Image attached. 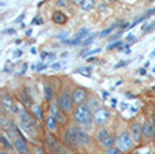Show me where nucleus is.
I'll return each mask as SVG.
<instances>
[{"mask_svg":"<svg viewBox=\"0 0 155 154\" xmlns=\"http://www.w3.org/2000/svg\"><path fill=\"white\" fill-rule=\"evenodd\" d=\"M74 120L76 124L79 125H84V127H90L91 123L94 121V116L91 113V109L87 104H82L76 108L74 113Z\"/></svg>","mask_w":155,"mask_h":154,"instance_id":"1","label":"nucleus"},{"mask_svg":"<svg viewBox=\"0 0 155 154\" xmlns=\"http://www.w3.org/2000/svg\"><path fill=\"white\" fill-rule=\"evenodd\" d=\"M18 115H19V124H20L22 129L25 132H27L31 138L37 135V131H36V127H34V120H33L30 113L22 108V109L18 111Z\"/></svg>","mask_w":155,"mask_h":154,"instance_id":"2","label":"nucleus"},{"mask_svg":"<svg viewBox=\"0 0 155 154\" xmlns=\"http://www.w3.org/2000/svg\"><path fill=\"white\" fill-rule=\"evenodd\" d=\"M72 105H74V100H72V94L68 89H64L59 97V106L63 112H69L72 109Z\"/></svg>","mask_w":155,"mask_h":154,"instance_id":"3","label":"nucleus"},{"mask_svg":"<svg viewBox=\"0 0 155 154\" xmlns=\"http://www.w3.org/2000/svg\"><path fill=\"white\" fill-rule=\"evenodd\" d=\"M93 116H94V123L97 125H105V124L109 123L110 112L108 111L106 108H98L97 111H94Z\"/></svg>","mask_w":155,"mask_h":154,"instance_id":"4","label":"nucleus"},{"mask_svg":"<svg viewBox=\"0 0 155 154\" xmlns=\"http://www.w3.org/2000/svg\"><path fill=\"white\" fill-rule=\"evenodd\" d=\"M117 143H118V147L121 150H129L133 146V139L131 136L129 132H121L117 138Z\"/></svg>","mask_w":155,"mask_h":154,"instance_id":"5","label":"nucleus"},{"mask_svg":"<svg viewBox=\"0 0 155 154\" xmlns=\"http://www.w3.org/2000/svg\"><path fill=\"white\" fill-rule=\"evenodd\" d=\"M63 141L65 143V146H68V147H75V146L79 145L78 138H76V134H75V131L72 129V127L64 131V134H63Z\"/></svg>","mask_w":155,"mask_h":154,"instance_id":"6","label":"nucleus"},{"mask_svg":"<svg viewBox=\"0 0 155 154\" xmlns=\"http://www.w3.org/2000/svg\"><path fill=\"white\" fill-rule=\"evenodd\" d=\"M1 106H3V109L6 112H8V113H11V112H18V108L15 106L14 100L10 94H3V96H1Z\"/></svg>","mask_w":155,"mask_h":154,"instance_id":"7","label":"nucleus"},{"mask_svg":"<svg viewBox=\"0 0 155 154\" xmlns=\"http://www.w3.org/2000/svg\"><path fill=\"white\" fill-rule=\"evenodd\" d=\"M72 129H74L75 134H76V138H78L79 145H83V146H88V145H90V135L87 134L84 129L80 128V127H76V125H74Z\"/></svg>","mask_w":155,"mask_h":154,"instance_id":"8","label":"nucleus"},{"mask_svg":"<svg viewBox=\"0 0 155 154\" xmlns=\"http://www.w3.org/2000/svg\"><path fill=\"white\" fill-rule=\"evenodd\" d=\"M13 142H14L15 149H16V151H18L19 154H29L30 153V150L27 147V142L25 141V138L22 135H18Z\"/></svg>","mask_w":155,"mask_h":154,"instance_id":"9","label":"nucleus"},{"mask_svg":"<svg viewBox=\"0 0 155 154\" xmlns=\"http://www.w3.org/2000/svg\"><path fill=\"white\" fill-rule=\"evenodd\" d=\"M72 100H74V104L76 105H82L84 104V101L87 100V92L84 89H75V92L72 93Z\"/></svg>","mask_w":155,"mask_h":154,"instance_id":"10","label":"nucleus"},{"mask_svg":"<svg viewBox=\"0 0 155 154\" xmlns=\"http://www.w3.org/2000/svg\"><path fill=\"white\" fill-rule=\"evenodd\" d=\"M142 135H143V125L140 123H135L131 125V136H132V139L135 142H139L142 139Z\"/></svg>","mask_w":155,"mask_h":154,"instance_id":"11","label":"nucleus"},{"mask_svg":"<svg viewBox=\"0 0 155 154\" xmlns=\"http://www.w3.org/2000/svg\"><path fill=\"white\" fill-rule=\"evenodd\" d=\"M154 135H155V127L152 121H146L143 124V136L146 139H151V138H154Z\"/></svg>","mask_w":155,"mask_h":154,"instance_id":"12","label":"nucleus"},{"mask_svg":"<svg viewBox=\"0 0 155 154\" xmlns=\"http://www.w3.org/2000/svg\"><path fill=\"white\" fill-rule=\"evenodd\" d=\"M87 33H88V29H87V27H83V29H80V31L78 33V36H76L74 40L67 41V44H69L71 46H75V45H78V44H82V42H83L82 40L87 36Z\"/></svg>","mask_w":155,"mask_h":154,"instance_id":"13","label":"nucleus"},{"mask_svg":"<svg viewBox=\"0 0 155 154\" xmlns=\"http://www.w3.org/2000/svg\"><path fill=\"white\" fill-rule=\"evenodd\" d=\"M45 124H46V127H48V129H49L50 132H56V131H57L59 121H57V119L53 116V115L46 116V119H45Z\"/></svg>","mask_w":155,"mask_h":154,"instance_id":"14","label":"nucleus"},{"mask_svg":"<svg viewBox=\"0 0 155 154\" xmlns=\"http://www.w3.org/2000/svg\"><path fill=\"white\" fill-rule=\"evenodd\" d=\"M46 145H48V147H49L50 151L53 153V151H55V149L59 146V142H57V139L52 135V134H49V135L46 136Z\"/></svg>","mask_w":155,"mask_h":154,"instance_id":"15","label":"nucleus"},{"mask_svg":"<svg viewBox=\"0 0 155 154\" xmlns=\"http://www.w3.org/2000/svg\"><path fill=\"white\" fill-rule=\"evenodd\" d=\"M52 19H53V22L57 23V25H63V23L67 22V17H65L63 13H55L53 14V17H52Z\"/></svg>","mask_w":155,"mask_h":154,"instance_id":"16","label":"nucleus"},{"mask_svg":"<svg viewBox=\"0 0 155 154\" xmlns=\"http://www.w3.org/2000/svg\"><path fill=\"white\" fill-rule=\"evenodd\" d=\"M55 154H72L71 153V150L68 149V146H65V145H60L59 143V146L55 149Z\"/></svg>","mask_w":155,"mask_h":154,"instance_id":"17","label":"nucleus"},{"mask_svg":"<svg viewBox=\"0 0 155 154\" xmlns=\"http://www.w3.org/2000/svg\"><path fill=\"white\" fill-rule=\"evenodd\" d=\"M94 6H95V0H83L80 7L84 11H90V10L94 8Z\"/></svg>","mask_w":155,"mask_h":154,"instance_id":"18","label":"nucleus"},{"mask_svg":"<svg viewBox=\"0 0 155 154\" xmlns=\"http://www.w3.org/2000/svg\"><path fill=\"white\" fill-rule=\"evenodd\" d=\"M1 143H3V146H4L6 149H8V150L15 149V146L11 143V141H8V138H7V135L4 134V132H1Z\"/></svg>","mask_w":155,"mask_h":154,"instance_id":"19","label":"nucleus"},{"mask_svg":"<svg viewBox=\"0 0 155 154\" xmlns=\"http://www.w3.org/2000/svg\"><path fill=\"white\" fill-rule=\"evenodd\" d=\"M109 131L108 129H105V128H102V129H99L98 132H97V139L98 141H101V142H104L105 139H108L109 138Z\"/></svg>","mask_w":155,"mask_h":154,"instance_id":"20","label":"nucleus"},{"mask_svg":"<svg viewBox=\"0 0 155 154\" xmlns=\"http://www.w3.org/2000/svg\"><path fill=\"white\" fill-rule=\"evenodd\" d=\"M114 143H116V138L113 135H110L108 139H105V141L102 142V146L105 149H110V147H113L114 146Z\"/></svg>","mask_w":155,"mask_h":154,"instance_id":"21","label":"nucleus"},{"mask_svg":"<svg viewBox=\"0 0 155 154\" xmlns=\"http://www.w3.org/2000/svg\"><path fill=\"white\" fill-rule=\"evenodd\" d=\"M44 93H45V100L46 101H52V97H53V89L49 86V85H46V86L44 87Z\"/></svg>","mask_w":155,"mask_h":154,"instance_id":"22","label":"nucleus"},{"mask_svg":"<svg viewBox=\"0 0 155 154\" xmlns=\"http://www.w3.org/2000/svg\"><path fill=\"white\" fill-rule=\"evenodd\" d=\"M19 96H20V98H22L20 101L23 102V105H25V106H29V105H30V101H29V100H30V97L26 94V90H22V92L19 93Z\"/></svg>","mask_w":155,"mask_h":154,"instance_id":"23","label":"nucleus"},{"mask_svg":"<svg viewBox=\"0 0 155 154\" xmlns=\"http://www.w3.org/2000/svg\"><path fill=\"white\" fill-rule=\"evenodd\" d=\"M59 113H60V111H59L57 102H53V101H50V115H53V116L56 117Z\"/></svg>","mask_w":155,"mask_h":154,"instance_id":"24","label":"nucleus"},{"mask_svg":"<svg viewBox=\"0 0 155 154\" xmlns=\"http://www.w3.org/2000/svg\"><path fill=\"white\" fill-rule=\"evenodd\" d=\"M116 27H117V25H113V26H110V27L105 29V30H102V31H101V34H99V37H102V38L108 37V36H109V34H110V33H112V31L114 30Z\"/></svg>","mask_w":155,"mask_h":154,"instance_id":"25","label":"nucleus"},{"mask_svg":"<svg viewBox=\"0 0 155 154\" xmlns=\"http://www.w3.org/2000/svg\"><path fill=\"white\" fill-rule=\"evenodd\" d=\"M76 72H79V74H83V75H86V76H90V75H91V67L78 68V70H76Z\"/></svg>","mask_w":155,"mask_h":154,"instance_id":"26","label":"nucleus"},{"mask_svg":"<svg viewBox=\"0 0 155 154\" xmlns=\"http://www.w3.org/2000/svg\"><path fill=\"white\" fill-rule=\"evenodd\" d=\"M56 119H57V121L59 123H67V116H65V112H63V111H60V113L56 116Z\"/></svg>","mask_w":155,"mask_h":154,"instance_id":"27","label":"nucleus"},{"mask_svg":"<svg viewBox=\"0 0 155 154\" xmlns=\"http://www.w3.org/2000/svg\"><path fill=\"white\" fill-rule=\"evenodd\" d=\"M33 112H34V115L37 116V119H42V109H41V106H38V105H36L34 108H33Z\"/></svg>","mask_w":155,"mask_h":154,"instance_id":"28","label":"nucleus"},{"mask_svg":"<svg viewBox=\"0 0 155 154\" xmlns=\"http://www.w3.org/2000/svg\"><path fill=\"white\" fill-rule=\"evenodd\" d=\"M121 45H123V42H121V41H117V42L112 44V45H108V48H106V49H108V50H112V49H117V48H120V49H121V48H123Z\"/></svg>","mask_w":155,"mask_h":154,"instance_id":"29","label":"nucleus"},{"mask_svg":"<svg viewBox=\"0 0 155 154\" xmlns=\"http://www.w3.org/2000/svg\"><path fill=\"white\" fill-rule=\"evenodd\" d=\"M106 154H121V149H120V147L106 149Z\"/></svg>","mask_w":155,"mask_h":154,"instance_id":"30","label":"nucleus"},{"mask_svg":"<svg viewBox=\"0 0 155 154\" xmlns=\"http://www.w3.org/2000/svg\"><path fill=\"white\" fill-rule=\"evenodd\" d=\"M93 40H94V34H90V37L86 38V40H83V42H82V45L83 46H86V45H90V44L93 42Z\"/></svg>","mask_w":155,"mask_h":154,"instance_id":"31","label":"nucleus"},{"mask_svg":"<svg viewBox=\"0 0 155 154\" xmlns=\"http://www.w3.org/2000/svg\"><path fill=\"white\" fill-rule=\"evenodd\" d=\"M68 1L69 0H57V7H67L68 6Z\"/></svg>","mask_w":155,"mask_h":154,"instance_id":"32","label":"nucleus"},{"mask_svg":"<svg viewBox=\"0 0 155 154\" xmlns=\"http://www.w3.org/2000/svg\"><path fill=\"white\" fill-rule=\"evenodd\" d=\"M128 64H129V62H128V60H124V62L117 63V64L114 66V68H121V67H124V66H128Z\"/></svg>","mask_w":155,"mask_h":154,"instance_id":"33","label":"nucleus"},{"mask_svg":"<svg viewBox=\"0 0 155 154\" xmlns=\"http://www.w3.org/2000/svg\"><path fill=\"white\" fill-rule=\"evenodd\" d=\"M31 23H34V25H42L44 21L41 18H34L33 21H31Z\"/></svg>","mask_w":155,"mask_h":154,"instance_id":"34","label":"nucleus"},{"mask_svg":"<svg viewBox=\"0 0 155 154\" xmlns=\"http://www.w3.org/2000/svg\"><path fill=\"white\" fill-rule=\"evenodd\" d=\"M127 41H129L131 44H133V42H136V41H137V38L133 37V36L131 34V36H128V37H127Z\"/></svg>","mask_w":155,"mask_h":154,"instance_id":"35","label":"nucleus"},{"mask_svg":"<svg viewBox=\"0 0 155 154\" xmlns=\"http://www.w3.org/2000/svg\"><path fill=\"white\" fill-rule=\"evenodd\" d=\"M52 68H53V70H60V68H61V64H60V63H53V64H52Z\"/></svg>","mask_w":155,"mask_h":154,"instance_id":"36","label":"nucleus"},{"mask_svg":"<svg viewBox=\"0 0 155 154\" xmlns=\"http://www.w3.org/2000/svg\"><path fill=\"white\" fill-rule=\"evenodd\" d=\"M99 50H101V49H99V48H98V49H93V50H90V52H87V53H86V56L94 55V53H99Z\"/></svg>","mask_w":155,"mask_h":154,"instance_id":"37","label":"nucleus"},{"mask_svg":"<svg viewBox=\"0 0 155 154\" xmlns=\"http://www.w3.org/2000/svg\"><path fill=\"white\" fill-rule=\"evenodd\" d=\"M4 34H15V29H7V30L3 31Z\"/></svg>","mask_w":155,"mask_h":154,"instance_id":"38","label":"nucleus"},{"mask_svg":"<svg viewBox=\"0 0 155 154\" xmlns=\"http://www.w3.org/2000/svg\"><path fill=\"white\" fill-rule=\"evenodd\" d=\"M22 56V50L20 49H18V50H15L14 52V57H20Z\"/></svg>","mask_w":155,"mask_h":154,"instance_id":"39","label":"nucleus"},{"mask_svg":"<svg viewBox=\"0 0 155 154\" xmlns=\"http://www.w3.org/2000/svg\"><path fill=\"white\" fill-rule=\"evenodd\" d=\"M120 34H121V33H117V34H114V36H112V37H109V41H114V40H117V38L120 37Z\"/></svg>","mask_w":155,"mask_h":154,"instance_id":"40","label":"nucleus"},{"mask_svg":"<svg viewBox=\"0 0 155 154\" xmlns=\"http://www.w3.org/2000/svg\"><path fill=\"white\" fill-rule=\"evenodd\" d=\"M45 68H46V64H38L37 71H42V70H45Z\"/></svg>","mask_w":155,"mask_h":154,"instance_id":"41","label":"nucleus"},{"mask_svg":"<svg viewBox=\"0 0 155 154\" xmlns=\"http://www.w3.org/2000/svg\"><path fill=\"white\" fill-rule=\"evenodd\" d=\"M25 15H26L25 13H22V14H20V15H19V17H18V18H16V21H15V22H16V23H18V22H20L22 19L25 18Z\"/></svg>","mask_w":155,"mask_h":154,"instance_id":"42","label":"nucleus"},{"mask_svg":"<svg viewBox=\"0 0 155 154\" xmlns=\"http://www.w3.org/2000/svg\"><path fill=\"white\" fill-rule=\"evenodd\" d=\"M136 154H151V150H150V149H146V150H143V151H137Z\"/></svg>","mask_w":155,"mask_h":154,"instance_id":"43","label":"nucleus"},{"mask_svg":"<svg viewBox=\"0 0 155 154\" xmlns=\"http://www.w3.org/2000/svg\"><path fill=\"white\" fill-rule=\"evenodd\" d=\"M48 55H49L48 52H42V53H41V59H42V60H45V59L48 57Z\"/></svg>","mask_w":155,"mask_h":154,"instance_id":"44","label":"nucleus"},{"mask_svg":"<svg viewBox=\"0 0 155 154\" xmlns=\"http://www.w3.org/2000/svg\"><path fill=\"white\" fill-rule=\"evenodd\" d=\"M82 1H83V0H72V3L76 4V6H82Z\"/></svg>","mask_w":155,"mask_h":154,"instance_id":"45","label":"nucleus"},{"mask_svg":"<svg viewBox=\"0 0 155 154\" xmlns=\"http://www.w3.org/2000/svg\"><path fill=\"white\" fill-rule=\"evenodd\" d=\"M26 67H27V66L25 64V66H23V68H22V71L19 72V75H23V74H25V72H26Z\"/></svg>","mask_w":155,"mask_h":154,"instance_id":"46","label":"nucleus"},{"mask_svg":"<svg viewBox=\"0 0 155 154\" xmlns=\"http://www.w3.org/2000/svg\"><path fill=\"white\" fill-rule=\"evenodd\" d=\"M139 72H140L142 75H144V74H146V68H140V70H139Z\"/></svg>","mask_w":155,"mask_h":154,"instance_id":"47","label":"nucleus"},{"mask_svg":"<svg viewBox=\"0 0 155 154\" xmlns=\"http://www.w3.org/2000/svg\"><path fill=\"white\" fill-rule=\"evenodd\" d=\"M127 106H128V105H127V104H124V102H123V104L120 105V108H121V109H125Z\"/></svg>","mask_w":155,"mask_h":154,"instance_id":"48","label":"nucleus"},{"mask_svg":"<svg viewBox=\"0 0 155 154\" xmlns=\"http://www.w3.org/2000/svg\"><path fill=\"white\" fill-rule=\"evenodd\" d=\"M151 121H152V124H154V127H155V112L152 113V120Z\"/></svg>","mask_w":155,"mask_h":154,"instance_id":"49","label":"nucleus"},{"mask_svg":"<svg viewBox=\"0 0 155 154\" xmlns=\"http://www.w3.org/2000/svg\"><path fill=\"white\" fill-rule=\"evenodd\" d=\"M31 53H33V55H34V53H37V49H36V48H31Z\"/></svg>","mask_w":155,"mask_h":154,"instance_id":"50","label":"nucleus"},{"mask_svg":"<svg viewBox=\"0 0 155 154\" xmlns=\"http://www.w3.org/2000/svg\"><path fill=\"white\" fill-rule=\"evenodd\" d=\"M127 97H128V98H133V96H132L131 93H127Z\"/></svg>","mask_w":155,"mask_h":154,"instance_id":"51","label":"nucleus"},{"mask_svg":"<svg viewBox=\"0 0 155 154\" xmlns=\"http://www.w3.org/2000/svg\"><path fill=\"white\" fill-rule=\"evenodd\" d=\"M37 153H38V154H42V150H41L40 147H37Z\"/></svg>","mask_w":155,"mask_h":154,"instance_id":"52","label":"nucleus"},{"mask_svg":"<svg viewBox=\"0 0 155 154\" xmlns=\"http://www.w3.org/2000/svg\"><path fill=\"white\" fill-rule=\"evenodd\" d=\"M150 56H151V57H154V56H155V49L152 50V52H151V53H150Z\"/></svg>","mask_w":155,"mask_h":154,"instance_id":"53","label":"nucleus"},{"mask_svg":"<svg viewBox=\"0 0 155 154\" xmlns=\"http://www.w3.org/2000/svg\"><path fill=\"white\" fill-rule=\"evenodd\" d=\"M0 154H6V153H4V151H0Z\"/></svg>","mask_w":155,"mask_h":154,"instance_id":"54","label":"nucleus"},{"mask_svg":"<svg viewBox=\"0 0 155 154\" xmlns=\"http://www.w3.org/2000/svg\"><path fill=\"white\" fill-rule=\"evenodd\" d=\"M152 72H155V67H154V68H152Z\"/></svg>","mask_w":155,"mask_h":154,"instance_id":"55","label":"nucleus"},{"mask_svg":"<svg viewBox=\"0 0 155 154\" xmlns=\"http://www.w3.org/2000/svg\"><path fill=\"white\" fill-rule=\"evenodd\" d=\"M151 1H155V0H151Z\"/></svg>","mask_w":155,"mask_h":154,"instance_id":"56","label":"nucleus"}]
</instances>
